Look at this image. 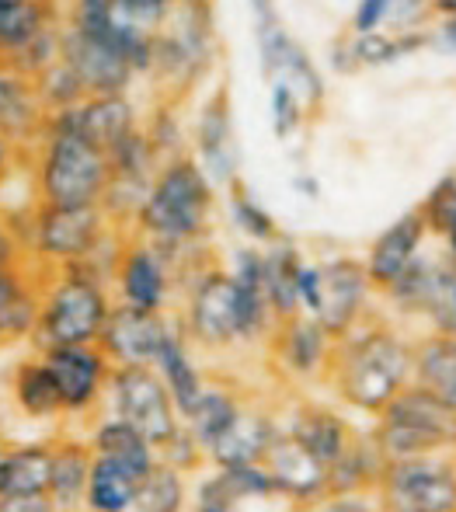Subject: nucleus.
Masks as SVG:
<instances>
[{
	"mask_svg": "<svg viewBox=\"0 0 456 512\" xmlns=\"http://www.w3.org/2000/svg\"><path fill=\"white\" fill-rule=\"evenodd\" d=\"M422 314L436 324L439 335H456V262H436V276H432Z\"/></svg>",
	"mask_w": 456,
	"mask_h": 512,
	"instance_id": "nucleus-43",
	"label": "nucleus"
},
{
	"mask_svg": "<svg viewBox=\"0 0 456 512\" xmlns=\"http://www.w3.org/2000/svg\"><path fill=\"white\" fill-rule=\"evenodd\" d=\"M175 4L178 0H112L115 14L140 32H157L168 21V14L175 11Z\"/></svg>",
	"mask_w": 456,
	"mask_h": 512,
	"instance_id": "nucleus-46",
	"label": "nucleus"
},
{
	"mask_svg": "<svg viewBox=\"0 0 456 512\" xmlns=\"http://www.w3.org/2000/svg\"><path fill=\"white\" fill-rule=\"evenodd\" d=\"M60 60L81 77L88 95H126L140 84L126 56L67 25L60 28Z\"/></svg>",
	"mask_w": 456,
	"mask_h": 512,
	"instance_id": "nucleus-18",
	"label": "nucleus"
},
{
	"mask_svg": "<svg viewBox=\"0 0 456 512\" xmlns=\"http://www.w3.org/2000/svg\"><path fill=\"white\" fill-rule=\"evenodd\" d=\"M383 453L373 443V436H356L345 453L328 467V495L338 492H373L383 471Z\"/></svg>",
	"mask_w": 456,
	"mask_h": 512,
	"instance_id": "nucleus-36",
	"label": "nucleus"
},
{
	"mask_svg": "<svg viewBox=\"0 0 456 512\" xmlns=\"http://www.w3.org/2000/svg\"><path fill=\"white\" fill-rule=\"evenodd\" d=\"M0 349H4V342H0Z\"/></svg>",
	"mask_w": 456,
	"mask_h": 512,
	"instance_id": "nucleus-59",
	"label": "nucleus"
},
{
	"mask_svg": "<svg viewBox=\"0 0 456 512\" xmlns=\"http://www.w3.org/2000/svg\"><path fill=\"white\" fill-rule=\"evenodd\" d=\"M21 178L32 203L98 206L108 182L105 150L70 126L67 112H49L42 136L25 150Z\"/></svg>",
	"mask_w": 456,
	"mask_h": 512,
	"instance_id": "nucleus-3",
	"label": "nucleus"
},
{
	"mask_svg": "<svg viewBox=\"0 0 456 512\" xmlns=\"http://www.w3.org/2000/svg\"><path fill=\"white\" fill-rule=\"evenodd\" d=\"M321 512H383L376 492H338L321 502Z\"/></svg>",
	"mask_w": 456,
	"mask_h": 512,
	"instance_id": "nucleus-49",
	"label": "nucleus"
},
{
	"mask_svg": "<svg viewBox=\"0 0 456 512\" xmlns=\"http://www.w3.org/2000/svg\"><path fill=\"white\" fill-rule=\"evenodd\" d=\"M21 4H32V0H0V7H21Z\"/></svg>",
	"mask_w": 456,
	"mask_h": 512,
	"instance_id": "nucleus-56",
	"label": "nucleus"
},
{
	"mask_svg": "<svg viewBox=\"0 0 456 512\" xmlns=\"http://www.w3.org/2000/svg\"><path fill=\"white\" fill-rule=\"evenodd\" d=\"M63 25V0H32L21 7H0V63H11L39 32Z\"/></svg>",
	"mask_w": 456,
	"mask_h": 512,
	"instance_id": "nucleus-34",
	"label": "nucleus"
},
{
	"mask_svg": "<svg viewBox=\"0 0 456 512\" xmlns=\"http://www.w3.org/2000/svg\"><path fill=\"white\" fill-rule=\"evenodd\" d=\"M115 297L105 279L81 265L42 272L39 279V321L32 331V349L53 345H94L108 321Z\"/></svg>",
	"mask_w": 456,
	"mask_h": 512,
	"instance_id": "nucleus-7",
	"label": "nucleus"
},
{
	"mask_svg": "<svg viewBox=\"0 0 456 512\" xmlns=\"http://www.w3.org/2000/svg\"><path fill=\"white\" fill-rule=\"evenodd\" d=\"M369 436L380 446L383 460L456 453V408L439 401L425 387L408 384L376 415Z\"/></svg>",
	"mask_w": 456,
	"mask_h": 512,
	"instance_id": "nucleus-8",
	"label": "nucleus"
},
{
	"mask_svg": "<svg viewBox=\"0 0 456 512\" xmlns=\"http://www.w3.org/2000/svg\"><path fill=\"white\" fill-rule=\"evenodd\" d=\"M227 192V213H230V223H234V230L241 237H248L251 244H272L279 241V227H275L272 213L258 203L255 196H251L248 189H244V182L237 178Z\"/></svg>",
	"mask_w": 456,
	"mask_h": 512,
	"instance_id": "nucleus-39",
	"label": "nucleus"
},
{
	"mask_svg": "<svg viewBox=\"0 0 456 512\" xmlns=\"http://www.w3.org/2000/svg\"><path fill=\"white\" fill-rule=\"evenodd\" d=\"M154 370H157V377L164 380V387H168L178 415H185V411L199 401L202 387H206V373H202L199 359H195V345L185 338L178 321H175V328L168 331V338H164L161 352H157Z\"/></svg>",
	"mask_w": 456,
	"mask_h": 512,
	"instance_id": "nucleus-28",
	"label": "nucleus"
},
{
	"mask_svg": "<svg viewBox=\"0 0 456 512\" xmlns=\"http://www.w3.org/2000/svg\"><path fill=\"white\" fill-rule=\"evenodd\" d=\"M84 439H88L94 457L122 460V464L133 467L140 478H147L150 467L161 460L154 446H150L147 439H143L140 432L133 429V425L122 422V418H115V415H105V411H101L98 418H91Z\"/></svg>",
	"mask_w": 456,
	"mask_h": 512,
	"instance_id": "nucleus-30",
	"label": "nucleus"
},
{
	"mask_svg": "<svg viewBox=\"0 0 456 512\" xmlns=\"http://www.w3.org/2000/svg\"><path fill=\"white\" fill-rule=\"evenodd\" d=\"M91 446L77 432H53V471H49V502L53 509L81 512L84 488L91 474Z\"/></svg>",
	"mask_w": 456,
	"mask_h": 512,
	"instance_id": "nucleus-26",
	"label": "nucleus"
},
{
	"mask_svg": "<svg viewBox=\"0 0 456 512\" xmlns=\"http://www.w3.org/2000/svg\"><path fill=\"white\" fill-rule=\"evenodd\" d=\"M373 492L383 512H456V453L387 460Z\"/></svg>",
	"mask_w": 456,
	"mask_h": 512,
	"instance_id": "nucleus-11",
	"label": "nucleus"
},
{
	"mask_svg": "<svg viewBox=\"0 0 456 512\" xmlns=\"http://www.w3.org/2000/svg\"><path fill=\"white\" fill-rule=\"evenodd\" d=\"M432 11L429 0H363L356 11V35L383 32V28H415Z\"/></svg>",
	"mask_w": 456,
	"mask_h": 512,
	"instance_id": "nucleus-40",
	"label": "nucleus"
},
{
	"mask_svg": "<svg viewBox=\"0 0 456 512\" xmlns=\"http://www.w3.org/2000/svg\"><path fill=\"white\" fill-rule=\"evenodd\" d=\"M432 276H436V262L415 255L401 276L383 286V293L401 307V314H422L425 300H429V290H432Z\"/></svg>",
	"mask_w": 456,
	"mask_h": 512,
	"instance_id": "nucleus-41",
	"label": "nucleus"
},
{
	"mask_svg": "<svg viewBox=\"0 0 456 512\" xmlns=\"http://www.w3.org/2000/svg\"><path fill=\"white\" fill-rule=\"evenodd\" d=\"M171 328H175L171 310H140L112 304L105 328H101L94 345L105 352L112 366H154Z\"/></svg>",
	"mask_w": 456,
	"mask_h": 512,
	"instance_id": "nucleus-16",
	"label": "nucleus"
},
{
	"mask_svg": "<svg viewBox=\"0 0 456 512\" xmlns=\"http://www.w3.org/2000/svg\"><path fill=\"white\" fill-rule=\"evenodd\" d=\"M216 192L220 189L188 154L161 161L147 196L129 223V234L154 241L175 262L178 255L206 244L216 216Z\"/></svg>",
	"mask_w": 456,
	"mask_h": 512,
	"instance_id": "nucleus-2",
	"label": "nucleus"
},
{
	"mask_svg": "<svg viewBox=\"0 0 456 512\" xmlns=\"http://www.w3.org/2000/svg\"><path fill=\"white\" fill-rule=\"evenodd\" d=\"M262 464H265V471H269L279 499H289L303 509L321 506V502L328 499V467H324L307 446L296 443L286 429H279V436L272 439Z\"/></svg>",
	"mask_w": 456,
	"mask_h": 512,
	"instance_id": "nucleus-17",
	"label": "nucleus"
},
{
	"mask_svg": "<svg viewBox=\"0 0 456 512\" xmlns=\"http://www.w3.org/2000/svg\"><path fill=\"white\" fill-rule=\"evenodd\" d=\"M188 506H192L188 474L157 460L147 478L140 481L133 512H188Z\"/></svg>",
	"mask_w": 456,
	"mask_h": 512,
	"instance_id": "nucleus-37",
	"label": "nucleus"
},
{
	"mask_svg": "<svg viewBox=\"0 0 456 512\" xmlns=\"http://www.w3.org/2000/svg\"><path fill=\"white\" fill-rule=\"evenodd\" d=\"M21 164H25V150L0 140V196H4V189H11L14 178H21Z\"/></svg>",
	"mask_w": 456,
	"mask_h": 512,
	"instance_id": "nucleus-50",
	"label": "nucleus"
},
{
	"mask_svg": "<svg viewBox=\"0 0 456 512\" xmlns=\"http://www.w3.org/2000/svg\"><path fill=\"white\" fill-rule=\"evenodd\" d=\"M157 457H161L164 464H171V467H178V471H185V474H195L202 464H206V453H202V446L195 443L192 436H188L185 425H182V432H178V436L171 439L168 446H161V450H157Z\"/></svg>",
	"mask_w": 456,
	"mask_h": 512,
	"instance_id": "nucleus-48",
	"label": "nucleus"
},
{
	"mask_svg": "<svg viewBox=\"0 0 456 512\" xmlns=\"http://www.w3.org/2000/svg\"><path fill=\"white\" fill-rule=\"evenodd\" d=\"M286 432L296 439V443L307 446V450L314 453L324 467L335 464V460L345 453V446L356 439V432L349 429V422H345L338 411L321 408V405H300L296 408L293 418H289V425H286Z\"/></svg>",
	"mask_w": 456,
	"mask_h": 512,
	"instance_id": "nucleus-29",
	"label": "nucleus"
},
{
	"mask_svg": "<svg viewBox=\"0 0 456 512\" xmlns=\"http://www.w3.org/2000/svg\"><path fill=\"white\" fill-rule=\"evenodd\" d=\"M39 272L32 265H7L0 269V342H32L39 321Z\"/></svg>",
	"mask_w": 456,
	"mask_h": 512,
	"instance_id": "nucleus-24",
	"label": "nucleus"
},
{
	"mask_svg": "<svg viewBox=\"0 0 456 512\" xmlns=\"http://www.w3.org/2000/svg\"><path fill=\"white\" fill-rule=\"evenodd\" d=\"M303 112L307 105L286 88V84H269V119H272V133L279 140H289V136L300 129Z\"/></svg>",
	"mask_w": 456,
	"mask_h": 512,
	"instance_id": "nucleus-45",
	"label": "nucleus"
},
{
	"mask_svg": "<svg viewBox=\"0 0 456 512\" xmlns=\"http://www.w3.org/2000/svg\"><path fill=\"white\" fill-rule=\"evenodd\" d=\"M429 234V223H425L422 209H411L401 220H394L380 237L373 241L366 258V272L373 279V286H387L390 279H397L411 265V258L422 251V241Z\"/></svg>",
	"mask_w": 456,
	"mask_h": 512,
	"instance_id": "nucleus-25",
	"label": "nucleus"
},
{
	"mask_svg": "<svg viewBox=\"0 0 456 512\" xmlns=\"http://www.w3.org/2000/svg\"><path fill=\"white\" fill-rule=\"evenodd\" d=\"M443 241H446V251H450V262H456V216L443 227Z\"/></svg>",
	"mask_w": 456,
	"mask_h": 512,
	"instance_id": "nucleus-52",
	"label": "nucleus"
},
{
	"mask_svg": "<svg viewBox=\"0 0 456 512\" xmlns=\"http://www.w3.org/2000/svg\"><path fill=\"white\" fill-rule=\"evenodd\" d=\"M143 136L150 140V147L157 150L161 161H171L178 154H188V126L182 115V102L178 98H161L154 95V105L143 115Z\"/></svg>",
	"mask_w": 456,
	"mask_h": 512,
	"instance_id": "nucleus-38",
	"label": "nucleus"
},
{
	"mask_svg": "<svg viewBox=\"0 0 456 512\" xmlns=\"http://www.w3.org/2000/svg\"><path fill=\"white\" fill-rule=\"evenodd\" d=\"M53 512H67V509H53Z\"/></svg>",
	"mask_w": 456,
	"mask_h": 512,
	"instance_id": "nucleus-57",
	"label": "nucleus"
},
{
	"mask_svg": "<svg viewBox=\"0 0 456 512\" xmlns=\"http://www.w3.org/2000/svg\"><path fill=\"white\" fill-rule=\"evenodd\" d=\"M251 21H255V46L262 60V77L269 84H286L307 108L324 102L321 77L310 63L307 49L286 32L275 0H251Z\"/></svg>",
	"mask_w": 456,
	"mask_h": 512,
	"instance_id": "nucleus-12",
	"label": "nucleus"
},
{
	"mask_svg": "<svg viewBox=\"0 0 456 512\" xmlns=\"http://www.w3.org/2000/svg\"><path fill=\"white\" fill-rule=\"evenodd\" d=\"M188 512H199V509H188Z\"/></svg>",
	"mask_w": 456,
	"mask_h": 512,
	"instance_id": "nucleus-58",
	"label": "nucleus"
},
{
	"mask_svg": "<svg viewBox=\"0 0 456 512\" xmlns=\"http://www.w3.org/2000/svg\"><path fill=\"white\" fill-rule=\"evenodd\" d=\"M439 39H443V46L456 49V18L446 21V25H443V32H439Z\"/></svg>",
	"mask_w": 456,
	"mask_h": 512,
	"instance_id": "nucleus-53",
	"label": "nucleus"
},
{
	"mask_svg": "<svg viewBox=\"0 0 456 512\" xmlns=\"http://www.w3.org/2000/svg\"><path fill=\"white\" fill-rule=\"evenodd\" d=\"M182 310L175 321L195 349L227 352L237 345H255L272 331V310L262 286L237 283L223 265L206 262L178 286Z\"/></svg>",
	"mask_w": 456,
	"mask_h": 512,
	"instance_id": "nucleus-1",
	"label": "nucleus"
},
{
	"mask_svg": "<svg viewBox=\"0 0 456 512\" xmlns=\"http://www.w3.org/2000/svg\"><path fill=\"white\" fill-rule=\"evenodd\" d=\"M432 11H446L450 18H456V0H432Z\"/></svg>",
	"mask_w": 456,
	"mask_h": 512,
	"instance_id": "nucleus-55",
	"label": "nucleus"
},
{
	"mask_svg": "<svg viewBox=\"0 0 456 512\" xmlns=\"http://www.w3.org/2000/svg\"><path fill=\"white\" fill-rule=\"evenodd\" d=\"M53 471V436L32 443H11L0 495H46Z\"/></svg>",
	"mask_w": 456,
	"mask_h": 512,
	"instance_id": "nucleus-35",
	"label": "nucleus"
},
{
	"mask_svg": "<svg viewBox=\"0 0 456 512\" xmlns=\"http://www.w3.org/2000/svg\"><path fill=\"white\" fill-rule=\"evenodd\" d=\"M7 265H25V251H21L18 237H14L11 223H7L4 206H0V269H7Z\"/></svg>",
	"mask_w": 456,
	"mask_h": 512,
	"instance_id": "nucleus-51",
	"label": "nucleus"
},
{
	"mask_svg": "<svg viewBox=\"0 0 456 512\" xmlns=\"http://www.w3.org/2000/svg\"><path fill=\"white\" fill-rule=\"evenodd\" d=\"M101 411L129 422L154 450L182 432V415L154 366H112Z\"/></svg>",
	"mask_w": 456,
	"mask_h": 512,
	"instance_id": "nucleus-9",
	"label": "nucleus"
},
{
	"mask_svg": "<svg viewBox=\"0 0 456 512\" xmlns=\"http://www.w3.org/2000/svg\"><path fill=\"white\" fill-rule=\"evenodd\" d=\"M7 453H11V439L0 432V488H4V467H7Z\"/></svg>",
	"mask_w": 456,
	"mask_h": 512,
	"instance_id": "nucleus-54",
	"label": "nucleus"
},
{
	"mask_svg": "<svg viewBox=\"0 0 456 512\" xmlns=\"http://www.w3.org/2000/svg\"><path fill=\"white\" fill-rule=\"evenodd\" d=\"M108 290H112L115 304L140 307V310H171L178 297L175 262L154 241L126 230Z\"/></svg>",
	"mask_w": 456,
	"mask_h": 512,
	"instance_id": "nucleus-14",
	"label": "nucleus"
},
{
	"mask_svg": "<svg viewBox=\"0 0 456 512\" xmlns=\"http://www.w3.org/2000/svg\"><path fill=\"white\" fill-rule=\"evenodd\" d=\"M369 286H373V279L366 272V262H356V258H331L324 265H303L300 307L331 338H342L363 317Z\"/></svg>",
	"mask_w": 456,
	"mask_h": 512,
	"instance_id": "nucleus-10",
	"label": "nucleus"
},
{
	"mask_svg": "<svg viewBox=\"0 0 456 512\" xmlns=\"http://www.w3.org/2000/svg\"><path fill=\"white\" fill-rule=\"evenodd\" d=\"M411 384L456 408V335H429L411 345Z\"/></svg>",
	"mask_w": 456,
	"mask_h": 512,
	"instance_id": "nucleus-33",
	"label": "nucleus"
},
{
	"mask_svg": "<svg viewBox=\"0 0 456 512\" xmlns=\"http://www.w3.org/2000/svg\"><path fill=\"white\" fill-rule=\"evenodd\" d=\"M4 213L25 251V262L39 276L88 258L115 230L98 206H49L21 199L18 206H4Z\"/></svg>",
	"mask_w": 456,
	"mask_h": 512,
	"instance_id": "nucleus-6",
	"label": "nucleus"
},
{
	"mask_svg": "<svg viewBox=\"0 0 456 512\" xmlns=\"http://www.w3.org/2000/svg\"><path fill=\"white\" fill-rule=\"evenodd\" d=\"M220 56V32H216L213 0H178L161 28L154 32V63L147 84L154 95L178 98L192 95Z\"/></svg>",
	"mask_w": 456,
	"mask_h": 512,
	"instance_id": "nucleus-5",
	"label": "nucleus"
},
{
	"mask_svg": "<svg viewBox=\"0 0 456 512\" xmlns=\"http://www.w3.org/2000/svg\"><path fill=\"white\" fill-rule=\"evenodd\" d=\"M300 248L293 241H272L262 251V293L265 304L272 310V321H286V317L303 314L300 307V272H303Z\"/></svg>",
	"mask_w": 456,
	"mask_h": 512,
	"instance_id": "nucleus-27",
	"label": "nucleus"
},
{
	"mask_svg": "<svg viewBox=\"0 0 456 512\" xmlns=\"http://www.w3.org/2000/svg\"><path fill=\"white\" fill-rule=\"evenodd\" d=\"M63 112H67L70 126L101 150H108L133 129H140L143 122V108L133 98V91H126V95H88L81 105L63 108Z\"/></svg>",
	"mask_w": 456,
	"mask_h": 512,
	"instance_id": "nucleus-22",
	"label": "nucleus"
},
{
	"mask_svg": "<svg viewBox=\"0 0 456 512\" xmlns=\"http://www.w3.org/2000/svg\"><path fill=\"white\" fill-rule=\"evenodd\" d=\"M140 481V474L122 464V460L94 457L81 512H133Z\"/></svg>",
	"mask_w": 456,
	"mask_h": 512,
	"instance_id": "nucleus-32",
	"label": "nucleus"
},
{
	"mask_svg": "<svg viewBox=\"0 0 456 512\" xmlns=\"http://www.w3.org/2000/svg\"><path fill=\"white\" fill-rule=\"evenodd\" d=\"M331 345L335 338L314 321V317H286V321L272 324V352L275 363L296 380H310L321 370H328L331 359Z\"/></svg>",
	"mask_w": 456,
	"mask_h": 512,
	"instance_id": "nucleus-19",
	"label": "nucleus"
},
{
	"mask_svg": "<svg viewBox=\"0 0 456 512\" xmlns=\"http://www.w3.org/2000/svg\"><path fill=\"white\" fill-rule=\"evenodd\" d=\"M188 157L206 171L216 189H230L241 178V143H237L227 88H216L195 112L188 126Z\"/></svg>",
	"mask_w": 456,
	"mask_h": 512,
	"instance_id": "nucleus-15",
	"label": "nucleus"
},
{
	"mask_svg": "<svg viewBox=\"0 0 456 512\" xmlns=\"http://www.w3.org/2000/svg\"><path fill=\"white\" fill-rule=\"evenodd\" d=\"M241 408H244V398L234 391V387L220 384V380H206L199 401L182 415V425H185L188 436L202 446V453H206L209 446L230 429V422L241 415Z\"/></svg>",
	"mask_w": 456,
	"mask_h": 512,
	"instance_id": "nucleus-31",
	"label": "nucleus"
},
{
	"mask_svg": "<svg viewBox=\"0 0 456 512\" xmlns=\"http://www.w3.org/2000/svg\"><path fill=\"white\" fill-rule=\"evenodd\" d=\"M46 115V105L35 91V77L0 63V140L28 150L42 136Z\"/></svg>",
	"mask_w": 456,
	"mask_h": 512,
	"instance_id": "nucleus-21",
	"label": "nucleus"
},
{
	"mask_svg": "<svg viewBox=\"0 0 456 512\" xmlns=\"http://www.w3.org/2000/svg\"><path fill=\"white\" fill-rule=\"evenodd\" d=\"M422 216H425V223H429V230L443 234V227L456 216V178L453 175L443 178V182L429 192V199H425V206H422Z\"/></svg>",
	"mask_w": 456,
	"mask_h": 512,
	"instance_id": "nucleus-47",
	"label": "nucleus"
},
{
	"mask_svg": "<svg viewBox=\"0 0 456 512\" xmlns=\"http://www.w3.org/2000/svg\"><path fill=\"white\" fill-rule=\"evenodd\" d=\"M39 356L60 394L63 425H88L91 418H98L105 408L108 373H112L105 352L98 345H53V349H39Z\"/></svg>",
	"mask_w": 456,
	"mask_h": 512,
	"instance_id": "nucleus-13",
	"label": "nucleus"
},
{
	"mask_svg": "<svg viewBox=\"0 0 456 512\" xmlns=\"http://www.w3.org/2000/svg\"><path fill=\"white\" fill-rule=\"evenodd\" d=\"M60 28L63 25H53V28H46V32H39L18 56H14L11 63H7V67L35 77L39 70H46L49 63H56V60H60Z\"/></svg>",
	"mask_w": 456,
	"mask_h": 512,
	"instance_id": "nucleus-44",
	"label": "nucleus"
},
{
	"mask_svg": "<svg viewBox=\"0 0 456 512\" xmlns=\"http://www.w3.org/2000/svg\"><path fill=\"white\" fill-rule=\"evenodd\" d=\"M331 384L345 405L380 415L411 384V345L383 324L335 338L331 345Z\"/></svg>",
	"mask_w": 456,
	"mask_h": 512,
	"instance_id": "nucleus-4",
	"label": "nucleus"
},
{
	"mask_svg": "<svg viewBox=\"0 0 456 512\" xmlns=\"http://www.w3.org/2000/svg\"><path fill=\"white\" fill-rule=\"evenodd\" d=\"M35 91H39V102L46 105V112H63V108H74L88 98L81 77H77L63 60L49 63L46 70L35 74Z\"/></svg>",
	"mask_w": 456,
	"mask_h": 512,
	"instance_id": "nucleus-42",
	"label": "nucleus"
},
{
	"mask_svg": "<svg viewBox=\"0 0 456 512\" xmlns=\"http://www.w3.org/2000/svg\"><path fill=\"white\" fill-rule=\"evenodd\" d=\"M279 429L282 425L275 422V415H269V411H262V408L244 405L241 415L230 422V429L206 450V464H213V467L262 464L272 439L279 436Z\"/></svg>",
	"mask_w": 456,
	"mask_h": 512,
	"instance_id": "nucleus-23",
	"label": "nucleus"
},
{
	"mask_svg": "<svg viewBox=\"0 0 456 512\" xmlns=\"http://www.w3.org/2000/svg\"><path fill=\"white\" fill-rule=\"evenodd\" d=\"M7 401L18 411L25 422L35 425H63V408H60V394H56V384L49 377L46 363H42L39 349H32L28 356L14 359L7 366Z\"/></svg>",
	"mask_w": 456,
	"mask_h": 512,
	"instance_id": "nucleus-20",
	"label": "nucleus"
}]
</instances>
